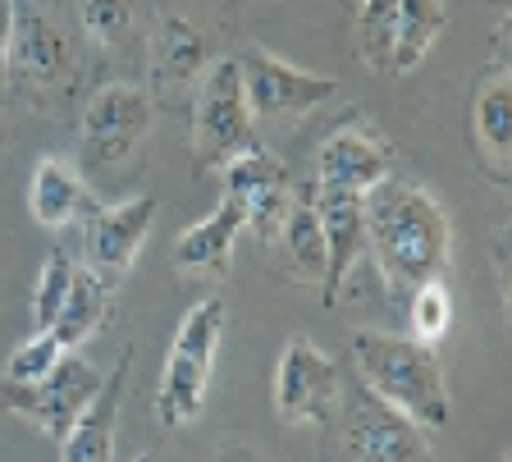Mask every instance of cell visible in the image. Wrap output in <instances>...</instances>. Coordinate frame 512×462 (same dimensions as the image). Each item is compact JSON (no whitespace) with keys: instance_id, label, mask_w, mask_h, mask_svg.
Returning a JSON list of instances; mask_svg holds the SVG:
<instances>
[{"instance_id":"30bf717a","label":"cell","mask_w":512,"mask_h":462,"mask_svg":"<svg viewBox=\"0 0 512 462\" xmlns=\"http://www.w3.org/2000/svg\"><path fill=\"white\" fill-rule=\"evenodd\" d=\"M151 129V97L138 83L96 87L83 106V156L87 165H119Z\"/></svg>"},{"instance_id":"83f0119b","label":"cell","mask_w":512,"mask_h":462,"mask_svg":"<svg viewBox=\"0 0 512 462\" xmlns=\"http://www.w3.org/2000/svg\"><path fill=\"white\" fill-rule=\"evenodd\" d=\"M10 33H14V0H0V106H5V83H10Z\"/></svg>"},{"instance_id":"7a4b0ae2","label":"cell","mask_w":512,"mask_h":462,"mask_svg":"<svg viewBox=\"0 0 512 462\" xmlns=\"http://www.w3.org/2000/svg\"><path fill=\"white\" fill-rule=\"evenodd\" d=\"M352 362H357V380L371 394H380L389 408L412 417L421 430L448 426L444 366H439L430 344L380 334V330H362V334H352Z\"/></svg>"},{"instance_id":"9c48e42d","label":"cell","mask_w":512,"mask_h":462,"mask_svg":"<svg viewBox=\"0 0 512 462\" xmlns=\"http://www.w3.org/2000/svg\"><path fill=\"white\" fill-rule=\"evenodd\" d=\"M156 211H160L156 197H128V202H115V206H92L83 215V266L92 270L96 280L115 289L133 270Z\"/></svg>"},{"instance_id":"5b68a950","label":"cell","mask_w":512,"mask_h":462,"mask_svg":"<svg viewBox=\"0 0 512 462\" xmlns=\"http://www.w3.org/2000/svg\"><path fill=\"white\" fill-rule=\"evenodd\" d=\"M343 412V462H430V444L412 417L389 408L380 394L348 380L339 389Z\"/></svg>"},{"instance_id":"3957f363","label":"cell","mask_w":512,"mask_h":462,"mask_svg":"<svg viewBox=\"0 0 512 462\" xmlns=\"http://www.w3.org/2000/svg\"><path fill=\"white\" fill-rule=\"evenodd\" d=\"M220 330H224V298H202L179 321L170 357H165V371H160V385H156L160 426H188V421L202 412Z\"/></svg>"},{"instance_id":"44dd1931","label":"cell","mask_w":512,"mask_h":462,"mask_svg":"<svg viewBox=\"0 0 512 462\" xmlns=\"http://www.w3.org/2000/svg\"><path fill=\"white\" fill-rule=\"evenodd\" d=\"M151 65H156V78L165 87L192 83V78L206 69L202 33H197L188 19H179V14H165L156 28V42H151Z\"/></svg>"},{"instance_id":"8fae6325","label":"cell","mask_w":512,"mask_h":462,"mask_svg":"<svg viewBox=\"0 0 512 462\" xmlns=\"http://www.w3.org/2000/svg\"><path fill=\"white\" fill-rule=\"evenodd\" d=\"M234 60H238V74H243V92L252 115H307V110L339 97L334 78L288 65V60L261 51V46H247Z\"/></svg>"},{"instance_id":"277c9868","label":"cell","mask_w":512,"mask_h":462,"mask_svg":"<svg viewBox=\"0 0 512 462\" xmlns=\"http://www.w3.org/2000/svg\"><path fill=\"white\" fill-rule=\"evenodd\" d=\"M252 119L256 115L247 106L234 55L206 65L197 78V97H192V165L197 174L220 170L234 151H243L252 142Z\"/></svg>"},{"instance_id":"6da1fadb","label":"cell","mask_w":512,"mask_h":462,"mask_svg":"<svg viewBox=\"0 0 512 462\" xmlns=\"http://www.w3.org/2000/svg\"><path fill=\"white\" fill-rule=\"evenodd\" d=\"M366 248L384 275L389 293H412L416 284L444 280L453 261V225L444 206L421 183L389 174L362 193Z\"/></svg>"},{"instance_id":"9a60e30c","label":"cell","mask_w":512,"mask_h":462,"mask_svg":"<svg viewBox=\"0 0 512 462\" xmlns=\"http://www.w3.org/2000/svg\"><path fill=\"white\" fill-rule=\"evenodd\" d=\"M238 234H243V206L234 197H224L206 220H197L188 234H179L174 261H179V270H192V275H224Z\"/></svg>"},{"instance_id":"4fadbf2b","label":"cell","mask_w":512,"mask_h":462,"mask_svg":"<svg viewBox=\"0 0 512 462\" xmlns=\"http://www.w3.org/2000/svg\"><path fill=\"white\" fill-rule=\"evenodd\" d=\"M316 215L325 229V280H320V302L334 307L348 284L352 266L366 257V220H362V193L352 188H320L316 183Z\"/></svg>"},{"instance_id":"2e32d148","label":"cell","mask_w":512,"mask_h":462,"mask_svg":"<svg viewBox=\"0 0 512 462\" xmlns=\"http://www.w3.org/2000/svg\"><path fill=\"white\" fill-rule=\"evenodd\" d=\"M92 206H96L92 188L83 183V174L78 170H69V165L55 161V156H46V161L37 165L32 188H28V211H32L37 225L64 229V225H74V220H83Z\"/></svg>"},{"instance_id":"f1b7e54d","label":"cell","mask_w":512,"mask_h":462,"mask_svg":"<svg viewBox=\"0 0 512 462\" xmlns=\"http://www.w3.org/2000/svg\"><path fill=\"white\" fill-rule=\"evenodd\" d=\"M224 462H252V458H247L243 449H234V453H224Z\"/></svg>"},{"instance_id":"8992f818","label":"cell","mask_w":512,"mask_h":462,"mask_svg":"<svg viewBox=\"0 0 512 462\" xmlns=\"http://www.w3.org/2000/svg\"><path fill=\"white\" fill-rule=\"evenodd\" d=\"M101 380L106 376H101L87 357L64 353L60 362H55L42 380H32V385L0 380V412H14V417L42 426L46 435L60 444L64 435H69V426L83 417V408L96 398Z\"/></svg>"},{"instance_id":"d4e9b609","label":"cell","mask_w":512,"mask_h":462,"mask_svg":"<svg viewBox=\"0 0 512 462\" xmlns=\"http://www.w3.org/2000/svg\"><path fill=\"white\" fill-rule=\"evenodd\" d=\"M74 261H69V252L64 248H51L46 252V266L42 275H37V293H32V316H37V330H46V325L55 321V312H60V302L69 298V289H74Z\"/></svg>"},{"instance_id":"d6986e66","label":"cell","mask_w":512,"mask_h":462,"mask_svg":"<svg viewBox=\"0 0 512 462\" xmlns=\"http://www.w3.org/2000/svg\"><path fill=\"white\" fill-rule=\"evenodd\" d=\"M110 316V284H101L92 275V270H74V289H69V298L60 302V312H55V321L46 325V330L60 339L64 353H74L78 344H87L101 325H106Z\"/></svg>"},{"instance_id":"52a82bcc","label":"cell","mask_w":512,"mask_h":462,"mask_svg":"<svg viewBox=\"0 0 512 462\" xmlns=\"http://www.w3.org/2000/svg\"><path fill=\"white\" fill-rule=\"evenodd\" d=\"M343 376L330 353L298 339L279 353L275 366V412L284 426H330L339 412Z\"/></svg>"},{"instance_id":"ffe728a7","label":"cell","mask_w":512,"mask_h":462,"mask_svg":"<svg viewBox=\"0 0 512 462\" xmlns=\"http://www.w3.org/2000/svg\"><path fill=\"white\" fill-rule=\"evenodd\" d=\"M10 55L19 60L23 74L32 78H60L69 65V46H64L60 28L46 14H32L14 0V33H10Z\"/></svg>"},{"instance_id":"e0dca14e","label":"cell","mask_w":512,"mask_h":462,"mask_svg":"<svg viewBox=\"0 0 512 462\" xmlns=\"http://www.w3.org/2000/svg\"><path fill=\"white\" fill-rule=\"evenodd\" d=\"M279 238H284L293 280H307V284L325 280V229H320V215H316V179L298 183L284 225H279Z\"/></svg>"},{"instance_id":"ac0fdd59","label":"cell","mask_w":512,"mask_h":462,"mask_svg":"<svg viewBox=\"0 0 512 462\" xmlns=\"http://www.w3.org/2000/svg\"><path fill=\"white\" fill-rule=\"evenodd\" d=\"M471 133H476L480 161L494 179H508V156H512V83L508 78H490L485 92L476 97L471 110Z\"/></svg>"},{"instance_id":"7c38bea8","label":"cell","mask_w":512,"mask_h":462,"mask_svg":"<svg viewBox=\"0 0 512 462\" xmlns=\"http://www.w3.org/2000/svg\"><path fill=\"white\" fill-rule=\"evenodd\" d=\"M389 174H398V151H394V142L384 138L380 124H371V119H352V124L334 129L330 138L320 142V156H316L320 188L366 193V188H375Z\"/></svg>"},{"instance_id":"603a6c76","label":"cell","mask_w":512,"mask_h":462,"mask_svg":"<svg viewBox=\"0 0 512 462\" xmlns=\"http://www.w3.org/2000/svg\"><path fill=\"white\" fill-rule=\"evenodd\" d=\"M394 33H398V0H362L357 5V60L375 74L394 69Z\"/></svg>"},{"instance_id":"5bb4252c","label":"cell","mask_w":512,"mask_h":462,"mask_svg":"<svg viewBox=\"0 0 512 462\" xmlns=\"http://www.w3.org/2000/svg\"><path fill=\"white\" fill-rule=\"evenodd\" d=\"M128 366H133V348L119 353V366L110 371V380H101L96 398L60 440V462H115V426H119V403H124V385H128Z\"/></svg>"},{"instance_id":"7402d4cb","label":"cell","mask_w":512,"mask_h":462,"mask_svg":"<svg viewBox=\"0 0 512 462\" xmlns=\"http://www.w3.org/2000/svg\"><path fill=\"white\" fill-rule=\"evenodd\" d=\"M444 28H448V5L444 0H398L394 69H389V74H407V69L421 65Z\"/></svg>"},{"instance_id":"ba28073f","label":"cell","mask_w":512,"mask_h":462,"mask_svg":"<svg viewBox=\"0 0 512 462\" xmlns=\"http://www.w3.org/2000/svg\"><path fill=\"white\" fill-rule=\"evenodd\" d=\"M224 174V197H234L243 206V229H252L261 243L279 238V225L293 202V183H288V165L261 142H247L220 165Z\"/></svg>"},{"instance_id":"f546056e","label":"cell","mask_w":512,"mask_h":462,"mask_svg":"<svg viewBox=\"0 0 512 462\" xmlns=\"http://www.w3.org/2000/svg\"><path fill=\"white\" fill-rule=\"evenodd\" d=\"M138 462H156V458H151V453H142V458H138Z\"/></svg>"},{"instance_id":"cb8c5ba5","label":"cell","mask_w":512,"mask_h":462,"mask_svg":"<svg viewBox=\"0 0 512 462\" xmlns=\"http://www.w3.org/2000/svg\"><path fill=\"white\" fill-rule=\"evenodd\" d=\"M407 325H412L416 344H439L453 325V298H448L444 280H426L412 289V307H407Z\"/></svg>"},{"instance_id":"484cf974","label":"cell","mask_w":512,"mask_h":462,"mask_svg":"<svg viewBox=\"0 0 512 462\" xmlns=\"http://www.w3.org/2000/svg\"><path fill=\"white\" fill-rule=\"evenodd\" d=\"M64 357L60 339H55L51 330H37L28 339V344H19L10 353V362H5V380H19V385H32V380H42L46 371H51L55 362Z\"/></svg>"},{"instance_id":"4316f807","label":"cell","mask_w":512,"mask_h":462,"mask_svg":"<svg viewBox=\"0 0 512 462\" xmlns=\"http://www.w3.org/2000/svg\"><path fill=\"white\" fill-rule=\"evenodd\" d=\"M83 28L96 42H110L128 28V0H83Z\"/></svg>"}]
</instances>
